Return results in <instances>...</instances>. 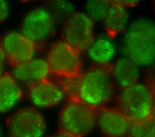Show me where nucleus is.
<instances>
[{
    "instance_id": "obj_1",
    "label": "nucleus",
    "mask_w": 155,
    "mask_h": 137,
    "mask_svg": "<svg viewBox=\"0 0 155 137\" xmlns=\"http://www.w3.org/2000/svg\"><path fill=\"white\" fill-rule=\"evenodd\" d=\"M122 50L139 66L150 67L155 60V25L153 20L140 18L125 30Z\"/></svg>"
},
{
    "instance_id": "obj_2",
    "label": "nucleus",
    "mask_w": 155,
    "mask_h": 137,
    "mask_svg": "<svg viewBox=\"0 0 155 137\" xmlns=\"http://www.w3.org/2000/svg\"><path fill=\"white\" fill-rule=\"evenodd\" d=\"M115 87L111 65H93L81 75L77 98L96 109L105 106L111 100Z\"/></svg>"
},
{
    "instance_id": "obj_3",
    "label": "nucleus",
    "mask_w": 155,
    "mask_h": 137,
    "mask_svg": "<svg viewBox=\"0 0 155 137\" xmlns=\"http://www.w3.org/2000/svg\"><path fill=\"white\" fill-rule=\"evenodd\" d=\"M115 104L131 122L147 121L154 117V88L139 82L120 88Z\"/></svg>"
},
{
    "instance_id": "obj_4",
    "label": "nucleus",
    "mask_w": 155,
    "mask_h": 137,
    "mask_svg": "<svg viewBox=\"0 0 155 137\" xmlns=\"http://www.w3.org/2000/svg\"><path fill=\"white\" fill-rule=\"evenodd\" d=\"M59 131L74 137H84L96 126V109L76 97L68 98L58 118Z\"/></svg>"
},
{
    "instance_id": "obj_5",
    "label": "nucleus",
    "mask_w": 155,
    "mask_h": 137,
    "mask_svg": "<svg viewBox=\"0 0 155 137\" xmlns=\"http://www.w3.org/2000/svg\"><path fill=\"white\" fill-rule=\"evenodd\" d=\"M62 41L81 54L86 51L94 40L93 21L85 13L74 11L65 21Z\"/></svg>"
},
{
    "instance_id": "obj_6",
    "label": "nucleus",
    "mask_w": 155,
    "mask_h": 137,
    "mask_svg": "<svg viewBox=\"0 0 155 137\" xmlns=\"http://www.w3.org/2000/svg\"><path fill=\"white\" fill-rule=\"evenodd\" d=\"M7 126L10 137H43L46 130L42 115L33 107L14 112L8 117Z\"/></svg>"
},
{
    "instance_id": "obj_7",
    "label": "nucleus",
    "mask_w": 155,
    "mask_h": 137,
    "mask_svg": "<svg viewBox=\"0 0 155 137\" xmlns=\"http://www.w3.org/2000/svg\"><path fill=\"white\" fill-rule=\"evenodd\" d=\"M55 19L48 9L36 7L24 17L21 24V33L36 47L45 43L53 35Z\"/></svg>"
},
{
    "instance_id": "obj_8",
    "label": "nucleus",
    "mask_w": 155,
    "mask_h": 137,
    "mask_svg": "<svg viewBox=\"0 0 155 137\" xmlns=\"http://www.w3.org/2000/svg\"><path fill=\"white\" fill-rule=\"evenodd\" d=\"M79 53L63 41L53 43L45 59L50 74L61 76H72L81 73Z\"/></svg>"
},
{
    "instance_id": "obj_9",
    "label": "nucleus",
    "mask_w": 155,
    "mask_h": 137,
    "mask_svg": "<svg viewBox=\"0 0 155 137\" xmlns=\"http://www.w3.org/2000/svg\"><path fill=\"white\" fill-rule=\"evenodd\" d=\"M7 62L13 66L24 63L33 58L35 45L21 33L12 31L0 38Z\"/></svg>"
},
{
    "instance_id": "obj_10",
    "label": "nucleus",
    "mask_w": 155,
    "mask_h": 137,
    "mask_svg": "<svg viewBox=\"0 0 155 137\" xmlns=\"http://www.w3.org/2000/svg\"><path fill=\"white\" fill-rule=\"evenodd\" d=\"M131 121L116 107L96 109V125L105 137L127 135Z\"/></svg>"
},
{
    "instance_id": "obj_11",
    "label": "nucleus",
    "mask_w": 155,
    "mask_h": 137,
    "mask_svg": "<svg viewBox=\"0 0 155 137\" xmlns=\"http://www.w3.org/2000/svg\"><path fill=\"white\" fill-rule=\"evenodd\" d=\"M28 95L31 103L41 109L57 106L66 98L60 87L48 78L28 87Z\"/></svg>"
},
{
    "instance_id": "obj_12",
    "label": "nucleus",
    "mask_w": 155,
    "mask_h": 137,
    "mask_svg": "<svg viewBox=\"0 0 155 137\" xmlns=\"http://www.w3.org/2000/svg\"><path fill=\"white\" fill-rule=\"evenodd\" d=\"M11 74L19 84L22 83L30 87L47 79L50 72L45 59L33 58L24 63L13 66Z\"/></svg>"
},
{
    "instance_id": "obj_13",
    "label": "nucleus",
    "mask_w": 155,
    "mask_h": 137,
    "mask_svg": "<svg viewBox=\"0 0 155 137\" xmlns=\"http://www.w3.org/2000/svg\"><path fill=\"white\" fill-rule=\"evenodd\" d=\"M140 66L125 56L118 59L112 65L111 72L116 86L119 89L139 82Z\"/></svg>"
},
{
    "instance_id": "obj_14",
    "label": "nucleus",
    "mask_w": 155,
    "mask_h": 137,
    "mask_svg": "<svg viewBox=\"0 0 155 137\" xmlns=\"http://www.w3.org/2000/svg\"><path fill=\"white\" fill-rule=\"evenodd\" d=\"M22 95L20 84L11 74L0 75V113L10 111L19 102Z\"/></svg>"
},
{
    "instance_id": "obj_15",
    "label": "nucleus",
    "mask_w": 155,
    "mask_h": 137,
    "mask_svg": "<svg viewBox=\"0 0 155 137\" xmlns=\"http://www.w3.org/2000/svg\"><path fill=\"white\" fill-rule=\"evenodd\" d=\"M86 51L93 65H108L115 56L116 47L110 37L101 36L94 39Z\"/></svg>"
},
{
    "instance_id": "obj_16",
    "label": "nucleus",
    "mask_w": 155,
    "mask_h": 137,
    "mask_svg": "<svg viewBox=\"0 0 155 137\" xmlns=\"http://www.w3.org/2000/svg\"><path fill=\"white\" fill-rule=\"evenodd\" d=\"M128 19L127 7L110 4L102 22L108 35L114 37L126 30Z\"/></svg>"
},
{
    "instance_id": "obj_17",
    "label": "nucleus",
    "mask_w": 155,
    "mask_h": 137,
    "mask_svg": "<svg viewBox=\"0 0 155 137\" xmlns=\"http://www.w3.org/2000/svg\"><path fill=\"white\" fill-rule=\"evenodd\" d=\"M81 74L82 72L72 76H61L50 74L48 78L60 87L66 97L77 98V91Z\"/></svg>"
},
{
    "instance_id": "obj_18",
    "label": "nucleus",
    "mask_w": 155,
    "mask_h": 137,
    "mask_svg": "<svg viewBox=\"0 0 155 137\" xmlns=\"http://www.w3.org/2000/svg\"><path fill=\"white\" fill-rule=\"evenodd\" d=\"M127 135L130 137H155L154 117L143 122H131Z\"/></svg>"
},
{
    "instance_id": "obj_19",
    "label": "nucleus",
    "mask_w": 155,
    "mask_h": 137,
    "mask_svg": "<svg viewBox=\"0 0 155 137\" xmlns=\"http://www.w3.org/2000/svg\"><path fill=\"white\" fill-rule=\"evenodd\" d=\"M110 5L106 0H87L85 13L93 21H102Z\"/></svg>"
},
{
    "instance_id": "obj_20",
    "label": "nucleus",
    "mask_w": 155,
    "mask_h": 137,
    "mask_svg": "<svg viewBox=\"0 0 155 137\" xmlns=\"http://www.w3.org/2000/svg\"><path fill=\"white\" fill-rule=\"evenodd\" d=\"M49 8L55 20L65 19V21L74 12L73 4L68 0H51Z\"/></svg>"
},
{
    "instance_id": "obj_21",
    "label": "nucleus",
    "mask_w": 155,
    "mask_h": 137,
    "mask_svg": "<svg viewBox=\"0 0 155 137\" xmlns=\"http://www.w3.org/2000/svg\"><path fill=\"white\" fill-rule=\"evenodd\" d=\"M109 4L112 5H120L125 7H133L136 5L140 0H106Z\"/></svg>"
},
{
    "instance_id": "obj_22",
    "label": "nucleus",
    "mask_w": 155,
    "mask_h": 137,
    "mask_svg": "<svg viewBox=\"0 0 155 137\" xmlns=\"http://www.w3.org/2000/svg\"><path fill=\"white\" fill-rule=\"evenodd\" d=\"M8 7L5 0H0V23L4 21L7 17Z\"/></svg>"
},
{
    "instance_id": "obj_23",
    "label": "nucleus",
    "mask_w": 155,
    "mask_h": 137,
    "mask_svg": "<svg viewBox=\"0 0 155 137\" xmlns=\"http://www.w3.org/2000/svg\"><path fill=\"white\" fill-rule=\"evenodd\" d=\"M7 62L5 54L0 46V75L2 74L4 72V70L5 68V63Z\"/></svg>"
},
{
    "instance_id": "obj_24",
    "label": "nucleus",
    "mask_w": 155,
    "mask_h": 137,
    "mask_svg": "<svg viewBox=\"0 0 155 137\" xmlns=\"http://www.w3.org/2000/svg\"><path fill=\"white\" fill-rule=\"evenodd\" d=\"M49 137H74V136H71L68 133H66L64 132L59 131V132L56 133L50 136Z\"/></svg>"
},
{
    "instance_id": "obj_25",
    "label": "nucleus",
    "mask_w": 155,
    "mask_h": 137,
    "mask_svg": "<svg viewBox=\"0 0 155 137\" xmlns=\"http://www.w3.org/2000/svg\"><path fill=\"white\" fill-rule=\"evenodd\" d=\"M0 137H1V129L0 127Z\"/></svg>"
},
{
    "instance_id": "obj_26",
    "label": "nucleus",
    "mask_w": 155,
    "mask_h": 137,
    "mask_svg": "<svg viewBox=\"0 0 155 137\" xmlns=\"http://www.w3.org/2000/svg\"><path fill=\"white\" fill-rule=\"evenodd\" d=\"M22 1H31V0H22Z\"/></svg>"
},
{
    "instance_id": "obj_27",
    "label": "nucleus",
    "mask_w": 155,
    "mask_h": 137,
    "mask_svg": "<svg viewBox=\"0 0 155 137\" xmlns=\"http://www.w3.org/2000/svg\"><path fill=\"white\" fill-rule=\"evenodd\" d=\"M124 137H130V136H128L127 135V136H124Z\"/></svg>"
}]
</instances>
